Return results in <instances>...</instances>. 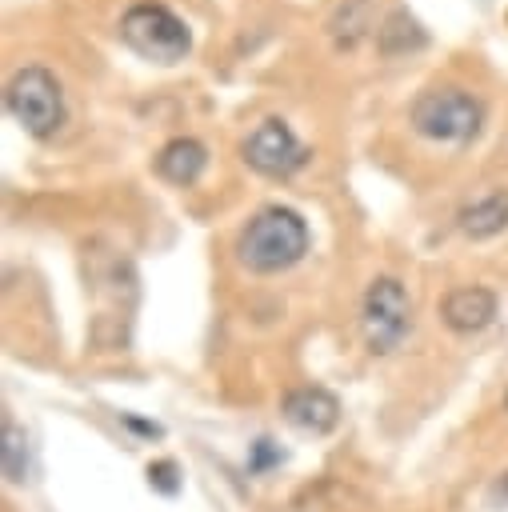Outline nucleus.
I'll list each match as a JSON object with an SVG mask.
<instances>
[{
    "label": "nucleus",
    "mask_w": 508,
    "mask_h": 512,
    "mask_svg": "<svg viewBox=\"0 0 508 512\" xmlns=\"http://www.w3.org/2000/svg\"><path fill=\"white\" fill-rule=\"evenodd\" d=\"M308 252V224L300 212L284 208V204H268L260 208L236 236V256L248 272H284L292 268L300 256Z\"/></svg>",
    "instance_id": "f257e3e1"
},
{
    "label": "nucleus",
    "mask_w": 508,
    "mask_h": 512,
    "mask_svg": "<svg viewBox=\"0 0 508 512\" xmlns=\"http://www.w3.org/2000/svg\"><path fill=\"white\" fill-rule=\"evenodd\" d=\"M408 120H412V128L424 140H436V144H468L480 132V124H484V108L460 84H432V88H424L412 100Z\"/></svg>",
    "instance_id": "f03ea898"
},
{
    "label": "nucleus",
    "mask_w": 508,
    "mask_h": 512,
    "mask_svg": "<svg viewBox=\"0 0 508 512\" xmlns=\"http://www.w3.org/2000/svg\"><path fill=\"white\" fill-rule=\"evenodd\" d=\"M120 40L148 64H180L192 48L188 24L160 0H136L120 16Z\"/></svg>",
    "instance_id": "7ed1b4c3"
},
{
    "label": "nucleus",
    "mask_w": 508,
    "mask_h": 512,
    "mask_svg": "<svg viewBox=\"0 0 508 512\" xmlns=\"http://www.w3.org/2000/svg\"><path fill=\"white\" fill-rule=\"evenodd\" d=\"M4 108H8V116H12L28 136L48 140V136H56V128L64 124L60 80H56L48 68L28 64V68H20V72L8 80Z\"/></svg>",
    "instance_id": "20e7f679"
},
{
    "label": "nucleus",
    "mask_w": 508,
    "mask_h": 512,
    "mask_svg": "<svg viewBox=\"0 0 508 512\" xmlns=\"http://www.w3.org/2000/svg\"><path fill=\"white\" fill-rule=\"evenodd\" d=\"M412 328V300L396 276H376L360 304V332L372 352H392Z\"/></svg>",
    "instance_id": "39448f33"
},
{
    "label": "nucleus",
    "mask_w": 508,
    "mask_h": 512,
    "mask_svg": "<svg viewBox=\"0 0 508 512\" xmlns=\"http://www.w3.org/2000/svg\"><path fill=\"white\" fill-rule=\"evenodd\" d=\"M240 156L248 168H256L260 176H272V180H288L292 172H300L308 164V148L304 140L292 132L288 120L280 116H264L240 144Z\"/></svg>",
    "instance_id": "423d86ee"
},
{
    "label": "nucleus",
    "mask_w": 508,
    "mask_h": 512,
    "mask_svg": "<svg viewBox=\"0 0 508 512\" xmlns=\"http://www.w3.org/2000/svg\"><path fill=\"white\" fill-rule=\"evenodd\" d=\"M280 412H284V420H288L292 428L312 432V436L332 432V428H336V420H340V404H336V396H332V392H324V388H316V384L292 388V392L284 396Z\"/></svg>",
    "instance_id": "0eeeda50"
},
{
    "label": "nucleus",
    "mask_w": 508,
    "mask_h": 512,
    "mask_svg": "<svg viewBox=\"0 0 508 512\" xmlns=\"http://www.w3.org/2000/svg\"><path fill=\"white\" fill-rule=\"evenodd\" d=\"M440 320L460 332V336H472V332H484L492 320H496V296L480 284H468V288H452L440 304Z\"/></svg>",
    "instance_id": "6e6552de"
},
{
    "label": "nucleus",
    "mask_w": 508,
    "mask_h": 512,
    "mask_svg": "<svg viewBox=\"0 0 508 512\" xmlns=\"http://www.w3.org/2000/svg\"><path fill=\"white\" fill-rule=\"evenodd\" d=\"M204 164H208V148H204L200 140H192V136H176V140H168V144L156 152V172H160L168 184H176V188L196 184L200 172H204Z\"/></svg>",
    "instance_id": "1a4fd4ad"
},
{
    "label": "nucleus",
    "mask_w": 508,
    "mask_h": 512,
    "mask_svg": "<svg viewBox=\"0 0 508 512\" xmlns=\"http://www.w3.org/2000/svg\"><path fill=\"white\" fill-rule=\"evenodd\" d=\"M456 228L468 236V240H488L496 232L508 228V188H492L484 192L480 200L464 204L456 212Z\"/></svg>",
    "instance_id": "9d476101"
},
{
    "label": "nucleus",
    "mask_w": 508,
    "mask_h": 512,
    "mask_svg": "<svg viewBox=\"0 0 508 512\" xmlns=\"http://www.w3.org/2000/svg\"><path fill=\"white\" fill-rule=\"evenodd\" d=\"M372 28V16H368V0H336L332 16H328V36L340 52H352Z\"/></svg>",
    "instance_id": "9b49d317"
},
{
    "label": "nucleus",
    "mask_w": 508,
    "mask_h": 512,
    "mask_svg": "<svg viewBox=\"0 0 508 512\" xmlns=\"http://www.w3.org/2000/svg\"><path fill=\"white\" fill-rule=\"evenodd\" d=\"M376 44H380V52H384V56L416 52V48H424V28H420L404 8H396V12L376 28Z\"/></svg>",
    "instance_id": "f8f14e48"
},
{
    "label": "nucleus",
    "mask_w": 508,
    "mask_h": 512,
    "mask_svg": "<svg viewBox=\"0 0 508 512\" xmlns=\"http://www.w3.org/2000/svg\"><path fill=\"white\" fill-rule=\"evenodd\" d=\"M4 476L24 480V432L4 416Z\"/></svg>",
    "instance_id": "ddd939ff"
}]
</instances>
